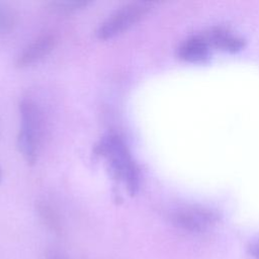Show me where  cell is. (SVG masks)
I'll return each instance as SVG.
<instances>
[{
    "label": "cell",
    "mask_w": 259,
    "mask_h": 259,
    "mask_svg": "<svg viewBox=\"0 0 259 259\" xmlns=\"http://www.w3.org/2000/svg\"><path fill=\"white\" fill-rule=\"evenodd\" d=\"M1 177H2V172H1V169H0V180H1Z\"/></svg>",
    "instance_id": "obj_11"
},
{
    "label": "cell",
    "mask_w": 259,
    "mask_h": 259,
    "mask_svg": "<svg viewBox=\"0 0 259 259\" xmlns=\"http://www.w3.org/2000/svg\"><path fill=\"white\" fill-rule=\"evenodd\" d=\"M211 47L235 52L244 47V38L225 27H213L204 32Z\"/></svg>",
    "instance_id": "obj_7"
},
{
    "label": "cell",
    "mask_w": 259,
    "mask_h": 259,
    "mask_svg": "<svg viewBox=\"0 0 259 259\" xmlns=\"http://www.w3.org/2000/svg\"><path fill=\"white\" fill-rule=\"evenodd\" d=\"M154 3L145 1L130 2L110 14L98 27L96 35L100 39L112 38L139 22L152 9Z\"/></svg>",
    "instance_id": "obj_3"
},
{
    "label": "cell",
    "mask_w": 259,
    "mask_h": 259,
    "mask_svg": "<svg viewBox=\"0 0 259 259\" xmlns=\"http://www.w3.org/2000/svg\"><path fill=\"white\" fill-rule=\"evenodd\" d=\"M16 25V13L6 3L0 2V37L9 34Z\"/></svg>",
    "instance_id": "obj_8"
},
{
    "label": "cell",
    "mask_w": 259,
    "mask_h": 259,
    "mask_svg": "<svg viewBox=\"0 0 259 259\" xmlns=\"http://www.w3.org/2000/svg\"><path fill=\"white\" fill-rule=\"evenodd\" d=\"M210 48L211 46L203 32L184 39L178 48V55L185 61L202 62L208 58Z\"/></svg>",
    "instance_id": "obj_6"
},
{
    "label": "cell",
    "mask_w": 259,
    "mask_h": 259,
    "mask_svg": "<svg viewBox=\"0 0 259 259\" xmlns=\"http://www.w3.org/2000/svg\"><path fill=\"white\" fill-rule=\"evenodd\" d=\"M21 126L17 137V147L28 164L37 160L42 136V115L31 99H23L19 104Z\"/></svg>",
    "instance_id": "obj_2"
},
{
    "label": "cell",
    "mask_w": 259,
    "mask_h": 259,
    "mask_svg": "<svg viewBox=\"0 0 259 259\" xmlns=\"http://www.w3.org/2000/svg\"><path fill=\"white\" fill-rule=\"evenodd\" d=\"M251 252H252L253 256H255L257 259H259V243H257L254 246H252Z\"/></svg>",
    "instance_id": "obj_10"
},
{
    "label": "cell",
    "mask_w": 259,
    "mask_h": 259,
    "mask_svg": "<svg viewBox=\"0 0 259 259\" xmlns=\"http://www.w3.org/2000/svg\"><path fill=\"white\" fill-rule=\"evenodd\" d=\"M89 2L86 1H56L51 2V8L54 11L59 13H68L71 11H75L81 9L88 5Z\"/></svg>",
    "instance_id": "obj_9"
},
{
    "label": "cell",
    "mask_w": 259,
    "mask_h": 259,
    "mask_svg": "<svg viewBox=\"0 0 259 259\" xmlns=\"http://www.w3.org/2000/svg\"><path fill=\"white\" fill-rule=\"evenodd\" d=\"M56 44V35L52 32H46L38 35L18 55L15 62L16 67L24 68L38 62L53 51Z\"/></svg>",
    "instance_id": "obj_5"
},
{
    "label": "cell",
    "mask_w": 259,
    "mask_h": 259,
    "mask_svg": "<svg viewBox=\"0 0 259 259\" xmlns=\"http://www.w3.org/2000/svg\"><path fill=\"white\" fill-rule=\"evenodd\" d=\"M217 219L218 217L212 210L195 205L183 207L174 214L175 224L191 232H201L210 228Z\"/></svg>",
    "instance_id": "obj_4"
},
{
    "label": "cell",
    "mask_w": 259,
    "mask_h": 259,
    "mask_svg": "<svg viewBox=\"0 0 259 259\" xmlns=\"http://www.w3.org/2000/svg\"><path fill=\"white\" fill-rule=\"evenodd\" d=\"M97 148L106 160L111 176L122 181L128 192L135 194L139 188V171L123 140L116 135H107Z\"/></svg>",
    "instance_id": "obj_1"
}]
</instances>
